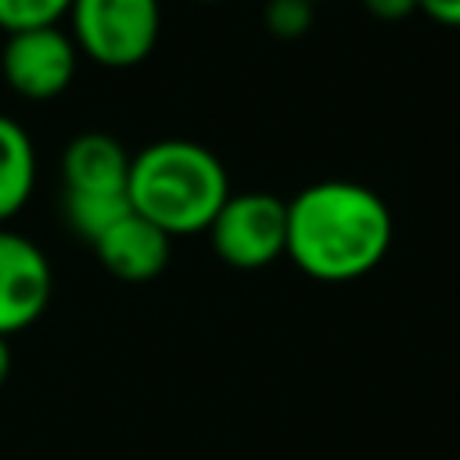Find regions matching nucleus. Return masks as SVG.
I'll return each instance as SVG.
<instances>
[{
	"label": "nucleus",
	"instance_id": "nucleus-2",
	"mask_svg": "<svg viewBox=\"0 0 460 460\" xmlns=\"http://www.w3.org/2000/svg\"><path fill=\"white\" fill-rule=\"evenodd\" d=\"M129 208L151 219L162 234L183 237L212 226L230 198V180L216 151L198 140L169 137L140 147L129 158Z\"/></svg>",
	"mask_w": 460,
	"mask_h": 460
},
{
	"label": "nucleus",
	"instance_id": "nucleus-11",
	"mask_svg": "<svg viewBox=\"0 0 460 460\" xmlns=\"http://www.w3.org/2000/svg\"><path fill=\"white\" fill-rule=\"evenodd\" d=\"M72 0H0V29L25 32V29H47L58 25L68 14Z\"/></svg>",
	"mask_w": 460,
	"mask_h": 460
},
{
	"label": "nucleus",
	"instance_id": "nucleus-3",
	"mask_svg": "<svg viewBox=\"0 0 460 460\" xmlns=\"http://www.w3.org/2000/svg\"><path fill=\"white\" fill-rule=\"evenodd\" d=\"M68 18L75 50L104 68L140 65L162 29L158 0H72Z\"/></svg>",
	"mask_w": 460,
	"mask_h": 460
},
{
	"label": "nucleus",
	"instance_id": "nucleus-10",
	"mask_svg": "<svg viewBox=\"0 0 460 460\" xmlns=\"http://www.w3.org/2000/svg\"><path fill=\"white\" fill-rule=\"evenodd\" d=\"M65 223L90 244H97L126 212H129V198L126 194H68L61 201Z\"/></svg>",
	"mask_w": 460,
	"mask_h": 460
},
{
	"label": "nucleus",
	"instance_id": "nucleus-9",
	"mask_svg": "<svg viewBox=\"0 0 460 460\" xmlns=\"http://www.w3.org/2000/svg\"><path fill=\"white\" fill-rule=\"evenodd\" d=\"M36 183V151L29 133L0 115V223L18 216Z\"/></svg>",
	"mask_w": 460,
	"mask_h": 460
},
{
	"label": "nucleus",
	"instance_id": "nucleus-14",
	"mask_svg": "<svg viewBox=\"0 0 460 460\" xmlns=\"http://www.w3.org/2000/svg\"><path fill=\"white\" fill-rule=\"evenodd\" d=\"M417 7H420L431 22L460 29V0H417Z\"/></svg>",
	"mask_w": 460,
	"mask_h": 460
},
{
	"label": "nucleus",
	"instance_id": "nucleus-5",
	"mask_svg": "<svg viewBox=\"0 0 460 460\" xmlns=\"http://www.w3.org/2000/svg\"><path fill=\"white\" fill-rule=\"evenodd\" d=\"M79 65L72 36L58 25L11 32L0 50V72L7 86L29 101H50L68 90Z\"/></svg>",
	"mask_w": 460,
	"mask_h": 460
},
{
	"label": "nucleus",
	"instance_id": "nucleus-13",
	"mask_svg": "<svg viewBox=\"0 0 460 460\" xmlns=\"http://www.w3.org/2000/svg\"><path fill=\"white\" fill-rule=\"evenodd\" d=\"M363 7L381 22H399L417 11V0H363Z\"/></svg>",
	"mask_w": 460,
	"mask_h": 460
},
{
	"label": "nucleus",
	"instance_id": "nucleus-15",
	"mask_svg": "<svg viewBox=\"0 0 460 460\" xmlns=\"http://www.w3.org/2000/svg\"><path fill=\"white\" fill-rule=\"evenodd\" d=\"M7 374H11V345L7 338H0V385L7 381Z\"/></svg>",
	"mask_w": 460,
	"mask_h": 460
},
{
	"label": "nucleus",
	"instance_id": "nucleus-7",
	"mask_svg": "<svg viewBox=\"0 0 460 460\" xmlns=\"http://www.w3.org/2000/svg\"><path fill=\"white\" fill-rule=\"evenodd\" d=\"M169 234H162L151 219H144L140 212H126L97 244H93V252H97V259H101V266L111 273V277H119V280H151V277H158L162 270H165V262H169Z\"/></svg>",
	"mask_w": 460,
	"mask_h": 460
},
{
	"label": "nucleus",
	"instance_id": "nucleus-12",
	"mask_svg": "<svg viewBox=\"0 0 460 460\" xmlns=\"http://www.w3.org/2000/svg\"><path fill=\"white\" fill-rule=\"evenodd\" d=\"M262 25L277 40H298L313 25V4H305V0H270L262 7Z\"/></svg>",
	"mask_w": 460,
	"mask_h": 460
},
{
	"label": "nucleus",
	"instance_id": "nucleus-1",
	"mask_svg": "<svg viewBox=\"0 0 460 460\" xmlns=\"http://www.w3.org/2000/svg\"><path fill=\"white\" fill-rule=\"evenodd\" d=\"M388 201L356 180H320L288 201L284 255L313 280L345 284L367 277L392 248Z\"/></svg>",
	"mask_w": 460,
	"mask_h": 460
},
{
	"label": "nucleus",
	"instance_id": "nucleus-4",
	"mask_svg": "<svg viewBox=\"0 0 460 460\" xmlns=\"http://www.w3.org/2000/svg\"><path fill=\"white\" fill-rule=\"evenodd\" d=\"M208 241L226 266L262 270L288 248V201L266 190H230L208 226Z\"/></svg>",
	"mask_w": 460,
	"mask_h": 460
},
{
	"label": "nucleus",
	"instance_id": "nucleus-6",
	"mask_svg": "<svg viewBox=\"0 0 460 460\" xmlns=\"http://www.w3.org/2000/svg\"><path fill=\"white\" fill-rule=\"evenodd\" d=\"M50 262L22 234L0 230V338L36 323L50 302Z\"/></svg>",
	"mask_w": 460,
	"mask_h": 460
},
{
	"label": "nucleus",
	"instance_id": "nucleus-17",
	"mask_svg": "<svg viewBox=\"0 0 460 460\" xmlns=\"http://www.w3.org/2000/svg\"><path fill=\"white\" fill-rule=\"evenodd\" d=\"M305 4H320V0H305Z\"/></svg>",
	"mask_w": 460,
	"mask_h": 460
},
{
	"label": "nucleus",
	"instance_id": "nucleus-16",
	"mask_svg": "<svg viewBox=\"0 0 460 460\" xmlns=\"http://www.w3.org/2000/svg\"><path fill=\"white\" fill-rule=\"evenodd\" d=\"M198 4H216V0H198Z\"/></svg>",
	"mask_w": 460,
	"mask_h": 460
},
{
	"label": "nucleus",
	"instance_id": "nucleus-8",
	"mask_svg": "<svg viewBox=\"0 0 460 460\" xmlns=\"http://www.w3.org/2000/svg\"><path fill=\"white\" fill-rule=\"evenodd\" d=\"M61 180L68 194H126L129 155L108 133H79L61 151Z\"/></svg>",
	"mask_w": 460,
	"mask_h": 460
}]
</instances>
